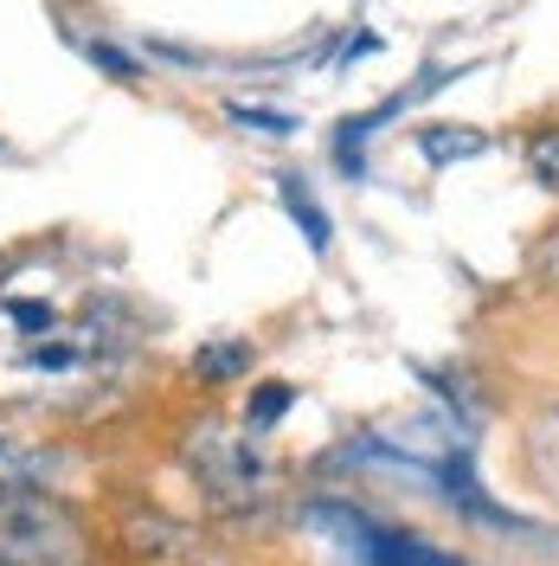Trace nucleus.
Listing matches in <instances>:
<instances>
[{
	"label": "nucleus",
	"mask_w": 559,
	"mask_h": 566,
	"mask_svg": "<svg viewBox=\"0 0 559 566\" xmlns=\"http://www.w3.org/2000/svg\"><path fill=\"white\" fill-rule=\"evenodd\" d=\"M136 354V335L109 310H52L33 296L0 303V387L33 392V399H91L123 380Z\"/></svg>",
	"instance_id": "f257e3e1"
},
{
	"label": "nucleus",
	"mask_w": 559,
	"mask_h": 566,
	"mask_svg": "<svg viewBox=\"0 0 559 566\" xmlns=\"http://www.w3.org/2000/svg\"><path fill=\"white\" fill-rule=\"evenodd\" d=\"M0 566H91L84 515L39 483L0 490Z\"/></svg>",
	"instance_id": "f03ea898"
},
{
	"label": "nucleus",
	"mask_w": 559,
	"mask_h": 566,
	"mask_svg": "<svg viewBox=\"0 0 559 566\" xmlns=\"http://www.w3.org/2000/svg\"><path fill=\"white\" fill-rule=\"evenodd\" d=\"M180 458L193 470V483L207 490L212 509H251V502H264L271 495V463L257 458V444L239 438V431H225V424H193L187 431V444H180Z\"/></svg>",
	"instance_id": "7ed1b4c3"
},
{
	"label": "nucleus",
	"mask_w": 559,
	"mask_h": 566,
	"mask_svg": "<svg viewBox=\"0 0 559 566\" xmlns=\"http://www.w3.org/2000/svg\"><path fill=\"white\" fill-rule=\"evenodd\" d=\"M354 554H360V566H463L456 554H444V547H431L424 534L386 528V522H373V528H367V541H360Z\"/></svg>",
	"instance_id": "20e7f679"
},
{
	"label": "nucleus",
	"mask_w": 559,
	"mask_h": 566,
	"mask_svg": "<svg viewBox=\"0 0 559 566\" xmlns=\"http://www.w3.org/2000/svg\"><path fill=\"white\" fill-rule=\"evenodd\" d=\"M527 476L559 502V406L534 412V424H527Z\"/></svg>",
	"instance_id": "39448f33"
},
{
	"label": "nucleus",
	"mask_w": 559,
	"mask_h": 566,
	"mask_svg": "<svg viewBox=\"0 0 559 566\" xmlns=\"http://www.w3.org/2000/svg\"><path fill=\"white\" fill-rule=\"evenodd\" d=\"M277 193H283V207H289V219L303 226V239H309V251H328V212L315 207V193H309V180L303 175H277Z\"/></svg>",
	"instance_id": "423d86ee"
},
{
	"label": "nucleus",
	"mask_w": 559,
	"mask_h": 566,
	"mask_svg": "<svg viewBox=\"0 0 559 566\" xmlns=\"http://www.w3.org/2000/svg\"><path fill=\"white\" fill-rule=\"evenodd\" d=\"M45 451H39L33 438H20V431H7V424H0V490H7V483H39V476H45Z\"/></svg>",
	"instance_id": "0eeeda50"
},
{
	"label": "nucleus",
	"mask_w": 559,
	"mask_h": 566,
	"mask_svg": "<svg viewBox=\"0 0 559 566\" xmlns=\"http://www.w3.org/2000/svg\"><path fill=\"white\" fill-rule=\"evenodd\" d=\"M424 161L431 168H444V161H470V155H483V129H463V123H437V129H424L419 136Z\"/></svg>",
	"instance_id": "6e6552de"
},
{
	"label": "nucleus",
	"mask_w": 559,
	"mask_h": 566,
	"mask_svg": "<svg viewBox=\"0 0 559 566\" xmlns=\"http://www.w3.org/2000/svg\"><path fill=\"white\" fill-rule=\"evenodd\" d=\"M251 367V342H212V348L193 354V374L200 380H239Z\"/></svg>",
	"instance_id": "1a4fd4ad"
},
{
	"label": "nucleus",
	"mask_w": 559,
	"mask_h": 566,
	"mask_svg": "<svg viewBox=\"0 0 559 566\" xmlns=\"http://www.w3.org/2000/svg\"><path fill=\"white\" fill-rule=\"evenodd\" d=\"M527 175L540 180L547 193H559V129H540L527 142Z\"/></svg>",
	"instance_id": "9d476101"
},
{
	"label": "nucleus",
	"mask_w": 559,
	"mask_h": 566,
	"mask_svg": "<svg viewBox=\"0 0 559 566\" xmlns=\"http://www.w3.org/2000/svg\"><path fill=\"white\" fill-rule=\"evenodd\" d=\"M225 116H232L239 129H264V136H296V116H283V109H251V104H225Z\"/></svg>",
	"instance_id": "9b49d317"
},
{
	"label": "nucleus",
	"mask_w": 559,
	"mask_h": 566,
	"mask_svg": "<svg viewBox=\"0 0 559 566\" xmlns=\"http://www.w3.org/2000/svg\"><path fill=\"white\" fill-rule=\"evenodd\" d=\"M289 399H296L289 387H264V392L245 406V424H251V431H264L271 419H283V406H289Z\"/></svg>",
	"instance_id": "f8f14e48"
},
{
	"label": "nucleus",
	"mask_w": 559,
	"mask_h": 566,
	"mask_svg": "<svg viewBox=\"0 0 559 566\" xmlns=\"http://www.w3.org/2000/svg\"><path fill=\"white\" fill-rule=\"evenodd\" d=\"M534 271H540L547 283H559V226L540 239V245H534Z\"/></svg>",
	"instance_id": "ddd939ff"
},
{
	"label": "nucleus",
	"mask_w": 559,
	"mask_h": 566,
	"mask_svg": "<svg viewBox=\"0 0 559 566\" xmlns=\"http://www.w3.org/2000/svg\"><path fill=\"white\" fill-rule=\"evenodd\" d=\"M84 52H91V59H97V65H104V71H116V77H136V59H123L116 45H97V39H91Z\"/></svg>",
	"instance_id": "4468645a"
}]
</instances>
